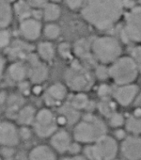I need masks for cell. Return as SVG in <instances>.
I'll list each match as a JSON object with an SVG mask.
<instances>
[{
  "label": "cell",
  "mask_w": 141,
  "mask_h": 160,
  "mask_svg": "<svg viewBox=\"0 0 141 160\" xmlns=\"http://www.w3.org/2000/svg\"><path fill=\"white\" fill-rule=\"evenodd\" d=\"M122 0H86L83 18L93 28L105 31L113 28L122 13Z\"/></svg>",
  "instance_id": "cell-1"
},
{
  "label": "cell",
  "mask_w": 141,
  "mask_h": 160,
  "mask_svg": "<svg viewBox=\"0 0 141 160\" xmlns=\"http://www.w3.org/2000/svg\"><path fill=\"white\" fill-rule=\"evenodd\" d=\"M72 136L75 141L83 146L95 143L107 135V124L104 119L92 112L82 115L81 119L73 126Z\"/></svg>",
  "instance_id": "cell-2"
},
{
  "label": "cell",
  "mask_w": 141,
  "mask_h": 160,
  "mask_svg": "<svg viewBox=\"0 0 141 160\" xmlns=\"http://www.w3.org/2000/svg\"><path fill=\"white\" fill-rule=\"evenodd\" d=\"M64 83L72 92H88L95 83V77L88 67L73 61L64 72Z\"/></svg>",
  "instance_id": "cell-3"
},
{
  "label": "cell",
  "mask_w": 141,
  "mask_h": 160,
  "mask_svg": "<svg viewBox=\"0 0 141 160\" xmlns=\"http://www.w3.org/2000/svg\"><path fill=\"white\" fill-rule=\"evenodd\" d=\"M90 52L97 64L109 66L122 56V46L118 39L102 36L91 42Z\"/></svg>",
  "instance_id": "cell-4"
},
{
  "label": "cell",
  "mask_w": 141,
  "mask_h": 160,
  "mask_svg": "<svg viewBox=\"0 0 141 160\" xmlns=\"http://www.w3.org/2000/svg\"><path fill=\"white\" fill-rule=\"evenodd\" d=\"M109 79L114 86L134 84L140 74L136 65L129 56H121L108 66Z\"/></svg>",
  "instance_id": "cell-5"
},
{
  "label": "cell",
  "mask_w": 141,
  "mask_h": 160,
  "mask_svg": "<svg viewBox=\"0 0 141 160\" xmlns=\"http://www.w3.org/2000/svg\"><path fill=\"white\" fill-rule=\"evenodd\" d=\"M83 152L89 160H115L119 154V142L107 134L95 143L84 146Z\"/></svg>",
  "instance_id": "cell-6"
},
{
  "label": "cell",
  "mask_w": 141,
  "mask_h": 160,
  "mask_svg": "<svg viewBox=\"0 0 141 160\" xmlns=\"http://www.w3.org/2000/svg\"><path fill=\"white\" fill-rule=\"evenodd\" d=\"M31 128L34 136L42 139H49L59 128L56 122V112L52 108L46 107L39 108Z\"/></svg>",
  "instance_id": "cell-7"
},
{
  "label": "cell",
  "mask_w": 141,
  "mask_h": 160,
  "mask_svg": "<svg viewBox=\"0 0 141 160\" xmlns=\"http://www.w3.org/2000/svg\"><path fill=\"white\" fill-rule=\"evenodd\" d=\"M121 39L125 42H134L141 44V7L134 8L126 15Z\"/></svg>",
  "instance_id": "cell-8"
},
{
  "label": "cell",
  "mask_w": 141,
  "mask_h": 160,
  "mask_svg": "<svg viewBox=\"0 0 141 160\" xmlns=\"http://www.w3.org/2000/svg\"><path fill=\"white\" fill-rule=\"evenodd\" d=\"M70 95V91L64 82H54L45 88L41 96L44 107L49 108H58L65 104Z\"/></svg>",
  "instance_id": "cell-9"
},
{
  "label": "cell",
  "mask_w": 141,
  "mask_h": 160,
  "mask_svg": "<svg viewBox=\"0 0 141 160\" xmlns=\"http://www.w3.org/2000/svg\"><path fill=\"white\" fill-rule=\"evenodd\" d=\"M20 143V130L17 123L10 119L0 120V147L13 149Z\"/></svg>",
  "instance_id": "cell-10"
},
{
  "label": "cell",
  "mask_w": 141,
  "mask_h": 160,
  "mask_svg": "<svg viewBox=\"0 0 141 160\" xmlns=\"http://www.w3.org/2000/svg\"><path fill=\"white\" fill-rule=\"evenodd\" d=\"M27 69H28V76L27 80L31 84H41L48 79L49 76V68L48 65L42 62L36 53H31L27 59L25 60Z\"/></svg>",
  "instance_id": "cell-11"
},
{
  "label": "cell",
  "mask_w": 141,
  "mask_h": 160,
  "mask_svg": "<svg viewBox=\"0 0 141 160\" xmlns=\"http://www.w3.org/2000/svg\"><path fill=\"white\" fill-rule=\"evenodd\" d=\"M139 92L140 89L135 83L129 85L114 86L112 99L118 106L127 108L134 105Z\"/></svg>",
  "instance_id": "cell-12"
},
{
  "label": "cell",
  "mask_w": 141,
  "mask_h": 160,
  "mask_svg": "<svg viewBox=\"0 0 141 160\" xmlns=\"http://www.w3.org/2000/svg\"><path fill=\"white\" fill-rule=\"evenodd\" d=\"M119 154L124 160H141V136L127 135L119 142Z\"/></svg>",
  "instance_id": "cell-13"
},
{
  "label": "cell",
  "mask_w": 141,
  "mask_h": 160,
  "mask_svg": "<svg viewBox=\"0 0 141 160\" xmlns=\"http://www.w3.org/2000/svg\"><path fill=\"white\" fill-rule=\"evenodd\" d=\"M74 142L72 133L66 128H58L49 138V145L57 154L68 153V151Z\"/></svg>",
  "instance_id": "cell-14"
},
{
  "label": "cell",
  "mask_w": 141,
  "mask_h": 160,
  "mask_svg": "<svg viewBox=\"0 0 141 160\" xmlns=\"http://www.w3.org/2000/svg\"><path fill=\"white\" fill-rule=\"evenodd\" d=\"M56 109V122L59 128H65L68 125L74 126L82 117L81 112L73 108L68 102Z\"/></svg>",
  "instance_id": "cell-15"
},
{
  "label": "cell",
  "mask_w": 141,
  "mask_h": 160,
  "mask_svg": "<svg viewBox=\"0 0 141 160\" xmlns=\"http://www.w3.org/2000/svg\"><path fill=\"white\" fill-rule=\"evenodd\" d=\"M19 32L22 38L27 42H35L42 33L41 23L32 17L23 20L19 26Z\"/></svg>",
  "instance_id": "cell-16"
},
{
  "label": "cell",
  "mask_w": 141,
  "mask_h": 160,
  "mask_svg": "<svg viewBox=\"0 0 141 160\" xmlns=\"http://www.w3.org/2000/svg\"><path fill=\"white\" fill-rule=\"evenodd\" d=\"M5 73L11 79V81L16 85L27 80L28 69L26 61L24 60H14L6 69Z\"/></svg>",
  "instance_id": "cell-17"
},
{
  "label": "cell",
  "mask_w": 141,
  "mask_h": 160,
  "mask_svg": "<svg viewBox=\"0 0 141 160\" xmlns=\"http://www.w3.org/2000/svg\"><path fill=\"white\" fill-rule=\"evenodd\" d=\"M27 160H58V154L49 144H37L27 154Z\"/></svg>",
  "instance_id": "cell-18"
},
{
  "label": "cell",
  "mask_w": 141,
  "mask_h": 160,
  "mask_svg": "<svg viewBox=\"0 0 141 160\" xmlns=\"http://www.w3.org/2000/svg\"><path fill=\"white\" fill-rule=\"evenodd\" d=\"M37 110L38 109L33 105L27 103L20 108V110L16 114L14 118V122L20 127H23V126L31 127L34 122Z\"/></svg>",
  "instance_id": "cell-19"
},
{
  "label": "cell",
  "mask_w": 141,
  "mask_h": 160,
  "mask_svg": "<svg viewBox=\"0 0 141 160\" xmlns=\"http://www.w3.org/2000/svg\"><path fill=\"white\" fill-rule=\"evenodd\" d=\"M25 99L26 98L23 97L22 95H20L18 92L9 93V97H8L7 103L4 108V113L8 114L7 119L14 121V118H15L16 114L18 113V111L20 110V108L24 105L27 104Z\"/></svg>",
  "instance_id": "cell-20"
},
{
  "label": "cell",
  "mask_w": 141,
  "mask_h": 160,
  "mask_svg": "<svg viewBox=\"0 0 141 160\" xmlns=\"http://www.w3.org/2000/svg\"><path fill=\"white\" fill-rule=\"evenodd\" d=\"M56 50L54 44L49 41L41 42L37 45L36 55L42 62L46 63L47 65L51 64L54 61L56 58Z\"/></svg>",
  "instance_id": "cell-21"
},
{
  "label": "cell",
  "mask_w": 141,
  "mask_h": 160,
  "mask_svg": "<svg viewBox=\"0 0 141 160\" xmlns=\"http://www.w3.org/2000/svg\"><path fill=\"white\" fill-rule=\"evenodd\" d=\"M67 102L78 111L89 110L91 101L86 92H73L68 97Z\"/></svg>",
  "instance_id": "cell-22"
},
{
  "label": "cell",
  "mask_w": 141,
  "mask_h": 160,
  "mask_svg": "<svg viewBox=\"0 0 141 160\" xmlns=\"http://www.w3.org/2000/svg\"><path fill=\"white\" fill-rule=\"evenodd\" d=\"M123 128L128 135L141 136V115L133 113L127 116Z\"/></svg>",
  "instance_id": "cell-23"
},
{
  "label": "cell",
  "mask_w": 141,
  "mask_h": 160,
  "mask_svg": "<svg viewBox=\"0 0 141 160\" xmlns=\"http://www.w3.org/2000/svg\"><path fill=\"white\" fill-rule=\"evenodd\" d=\"M117 107L118 105L112 98L99 99L98 103L96 104V109L99 112L100 116L105 119H108L110 116L118 111Z\"/></svg>",
  "instance_id": "cell-24"
},
{
  "label": "cell",
  "mask_w": 141,
  "mask_h": 160,
  "mask_svg": "<svg viewBox=\"0 0 141 160\" xmlns=\"http://www.w3.org/2000/svg\"><path fill=\"white\" fill-rule=\"evenodd\" d=\"M12 8L7 0H0V29H7L12 21Z\"/></svg>",
  "instance_id": "cell-25"
},
{
  "label": "cell",
  "mask_w": 141,
  "mask_h": 160,
  "mask_svg": "<svg viewBox=\"0 0 141 160\" xmlns=\"http://www.w3.org/2000/svg\"><path fill=\"white\" fill-rule=\"evenodd\" d=\"M61 10L56 3H47L42 9V18L49 23H53L60 16Z\"/></svg>",
  "instance_id": "cell-26"
},
{
  "label": "cell",
  "mask_w": 141,
  "mask_h": 160,
  "mask_svg": "<svg viewBox=\"0 0 141 160\" xmlns=\"http://www.w3.org/2000/svg\"><path fill=\"white\" fill-rule=\"evenodd\" d=\"M13 11L21 21L31 17L32 8L25 0H18V1H16L13 7Z\"/></svg>",
  "instance_id": "cell-27"
},
{
  "label": "cell",
  "mask_w": 141,
  "mask_h": 160,
  "mask_svg": "<svg viewBox=\"0 0 141 160\" xmlns=\"http://www.w3.org/2000/svg\"><path fill=\"white\" fill-rule=\"evenodd\" d=\"M60 28L56 25V24H54V23H49L47 24L43 29H42V33L43 35L45 36V38L50 42V41H54V40H56L59 35H60Z\"/></svg>",
  "instance_id": "cell-28"
},
{
  "label": "cell",
  "mask_w": 141,
  "mask_h": 160,
  "mask_svg": "<svg viewBox=\"0 0 141 160\" xmlns=\"http://www.w3.org/2000/svg\"><path fill=\"white\" fill-rule=\"evenodd\" d=\"M125 118L121 113L119 112H115L112 116H110L107 121H108V125L110 127H112L113 129H119V128H123L124 127V123H125Z\"/></svg>",
  "instance_id": "cell-29"
},
{
  "label": "cell",
  "mask_w": 141,
  "mask_h": 160,
  "mask_svg": "<svg viewBox=\"0 0 141 160\" xmlns=\"http://www.w3.org/2000/svg\"><path fill=\"white\" fill-rule=\"evenodd\" d=\"M113 88H114V85L111 86V85L105 83V82L101 83L97 88V95H98L99 99L112 98Z\"/></svg>",
  "instance_id": "cell-30"
},
{
  "label": "cell",
  "mask_w": 141,
  "mask_h": 160,
  "mask_svg": "<svg viewBox=\"0 0 141 160\" xmlns=\"http://www.w3.org/2000/svg\"><path fill=\"white\" fill-rule=\"evenodd\" d=\"M57 53L63 59L70 60L73 58L74 49L68 42H61L57 47Z\"/></svg>",
  "instance_id": "cell-31"
},
{
  "label": "cell",
  "mask_w": 141,
  "mask_h": 160,
  "mask_svg": "<svg viewBox=\"0 0 141 160\" xmlns=\"http://www.w3.org/2000/svg\"><path fill=\"white\" fill-rule=\"evenodd\" d=\"M94 77L95 79H98L100 81H105V80L109 79V71H108V66L106 65H102V64H97L94 70Z\"/></svg>",
  "instance_id": "cell-32"
},
{
  "label": "cell",
  "mask_w": 141,
  "mask_h": 160,
  "mask_svg": "<svg viewBox=\"0 0 141 160\" xmlns=\"http://www.w3.org/2000/svg\"><path fill=\"white\" fill-rule=\"evenodd\" d=\"M129 57L133 59L136 65L139 72L141 73V44H137L131 48Z\"/></svg>",
  "instance_id": "cell-33"
},
{
  "label": "cell",
  "mask_w": 141,
  "mask_h": 160,
  "mask_svg": "<svg viewBox=\"0 0 141 160\" xmlns=\"http://www.w3.org/2000/svg\"><path fill=\"white\" fill-rule=\"evenodd\" d=\"M12 42V36L8 29H0V51L6 49Z\"/></svg>",
  "instance_id": "cell-34"
},
{
  "label": "cell",
  "mask_w": 141,
  "mask_h": 160,
  "mask_svg": "<svg viewBox=\"0 0 141 160\" xmlns=\"http://www.w3.org/2000/svg\"><path fill=\"white\" fill-rule=\"evenodd\" d=\"M31 87H32V84L28 80H25V81L17 84V92L26 98L31 94Z\"/></svg>",
  "instance_id": "cell-35"
},
{
  "label": "cell",
  "mask_w": 141,
  "mask_h": 160,
  "mask_svg": "<svg viewBox=\"0 0 141 160\" xmlns=\"http://www.w3.org/2000/svg\"><path fill=\"white\" fill-rule=\"evenodd\" d=\"M83 148L84 146L79 144L78 142L75 141L72 143V145H70L69 151H68V155H78V154H81V152H83Z\"/></svg>",
  "instance_id": "cell-36"
},
{
  "label": "cell",
  "mask_w": 141,
  "mask_h": 160,
  "mask_svg": "<svg viewBox=\"0 0 141 160\" xmlns=\"http://www.w3.org/2000/svg\"><path fill=\"white\" fill-rule=\"evenodd\" d=\"M19 130H20L21 141H23V140H28V139H30L31 137L34 135L31 127H27V126L20 127V126H19Z\"/></svg>",
  "instance_id": "cell-37"
},
{
  "label": "cell",
  "mask_w": 141,
  "mask_h": 160,
  "mask_svg": "<svg viewBox=\"0 0 141 160\" xmlns=\"http://www.w3.org/2000/svg\"><path fill=\"white\" fill-rule=\"evenodd\" d=\"M86 0H65L66 5L70 10H78L83 7Z\"/></svg>",
  "instance_id": "cell-38"
},
{
  "label": "cell",
  "mask_w": 141,
  "mask_h": 160,
  "mask_svg": "<svg viewBox=\"0 0 141 160\" xmlns=\"http://www.w3.org/2000/svg\"><path fill=\"white\" fill-rule=\"evenodd\" d=\"M45 88L41 84H32L31 87V94L36 97H41L43 95Z\"/></svg>",
  "instance_id": "cell-39"
},
{
  "label": "cell",
  "mask_w": 141,
  "mask_h": 160,
  "mask_svg": "<svg viewBox=\"0 0 141 160\" xmlns=\"http://www.w3.org/2000/svg\"><path fill=\"white\" fill-rule=\"evenodd\" d=\"M32 9H43V7L48 3V0H25Z\"/></svg>",
  "instance_id": "cell-40"
},
{
  "label": "cell",
  "mask_w": 141,
  "mask_h": 160,
  "mask_svg": "<svg viewBox=\"0 0 141 160\" xmlns=\"http://www.w3.org/2000/svg\"><path fill=\"white\" fill-rule=\"evenodd\" d=\"M134 113H136V114H140L141 115V91L140 92L138 93L134 103Z\"/></svg>",
  "instance_id": "cell-41"
},
{
  "label": "cell",
  "mask_w": 141,
  "mask_h": 160,
  "mask_svg": "<svg viewBox=\"0 0 141 160\" xmlns=\"http://www.w3.org/2000/svg\"><path fill=\"white\" fill-rule=\"evenodd\" d=\"M8 97H9V93L7 92V91H4V90L0 91V106L2 108H5Z\"/></svg>",
  "instance_id": "cell-42"
},
{
  "label": "cell",
  "mask_w": 141,
  "mask_h": 160,
  "mask_svg": "<svg viewBox=\"0 0 141 160\" xmlns=\"http://www.w3.org/2000/svg\"><path fill=\"white\" fill-rule=\"evenodd\" d=\"M7 66H6V59L4 58V56L0 53V76H2L5 72H6Z\"/></svg>",
  "instance_id": "cell-43"
},
{
  "label": "cell",
  "mask_w": 141,
  "mask_h": 160,
  "mask_svg": "<svg viewBox=\"0 0 141 160\" xmlns=\"http://www.w3.org/2000/svg\"><path fill=\"white\" fill-rule=\"evenodd\" d=\"M122 6L123 8L134 9L135 6V0H122Z\"/></svg>",
  "instance_id": "cell-44"
},
{
  "label": "cell",
  "mask_w": 141,
  "mask_h": 160,
  "mask_svg": "<svg viewBox=\"0 0 141 160\" xmlns=\"http://www.w3.org/2000/svg\"><path fill=\"white\" fill-rule=\"evenodd\" d=\"M50 1H52V3H57V2H59V1H61V0H50Z\"/></svg>",
  "instance_id": "cell-45"
},
{
  "label": "cell",
  "mask_w": 141,
  "mask_h": 160,
  "mask_svg": "<svg viewBox=\"0 0 141 160\" xmlns=\"http://www.w3.org/2000/svg\"><path fill=\"white\" fill-rule=\"evenodd\" d=\"M0 160H5V157L2 154H0Z\"/></svg>",
  "instance_id": "cell-46"
},
{
  "label": "cell",
  "mask_w": 141,
  "mask_h": 160,
  "mask_svg": "<svg viewBox=\"0 0 141 160\" xmlns=\"http://www.w3.org/2000/svg\"><path fill=\"white\" fill-rule=\"evenodd\" d=\"M7 1L11 3V2H14V1H15V0H7Z\"/></svg>",
  "instance_id": "cell-47"
},
{
  "label": "cell",
  "mask_w": 141,
  "mask_h": 160,
  "mask_svg": "<svg viewBox=\"0 0 141 160\" xmlns=\"http://www.w3.org/2000/svg\"><path fill=\"white\" fill-rule=\"evenodd\" d=\"M138 1H139V3L141 4V0H138Z\"/></svg>",
  "instance_id": "cell-48"
}]
</instances>
